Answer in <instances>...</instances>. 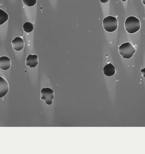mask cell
Instances as JSON below:
<instances>
[{"instance_id":"cell-1","label":"cell","mask_w":145,"mask_h":154,"mask_svg":"<svg viewBox=\"0 0 145 154\" xmlns=\"http://www.w3.org/2000/svg\"><path fill=\"white\" fill-rule=\"evenodd\" d=\"M125 30L129 34L136 33L140 29L141 23L138 19L133 16H131L126 19L124 24Z\"/></svg>"},{"instance_id":"cell-2","label":"cell","mask_w":145,"mask_h":154,"mask_svg":"<svg viewBox=\"0 0 145 154\" xmlns=\"http://www.w3.org/2000/svg\"><path fill=\"white\" fill-rule=\"evenodd\" d=\"M136 48L130 42L122 44L119 48V52L123 58L130 59L136 52Z\"/></svg>"},{"instance_id":"cell-3","label":"cell","mask_w":145,"mask_h":154,"mask_svg":"<svg viewBox=\"0 0 145 154\" xmlns=\"http://www.w3.org/2000/svg\"><path fill=\"white\" fill-rule=\"evenodd\" d=\"M118 20L116 17L112 16H108L103 19V26L105 31L110 33L114 32L118 29Z\"/></svg>"},{"instance_id":"cell-4","label":"cell","mask_w":145,"mask_h":154,"mask_svg":"<svg viewBox=\"0 0 145 154\" xmlns=\"http://www.w3.org/2000/svg\"><path fill=\"white\" fill-rule=\"evenodd\" d=\"M54 98V90L49 88H43L41 91V100H44L46 104L49 105L52 104Z\"/></svg>"},{"instance_id":"cell-5","label":"cell","mask_w":145,"mask_h":154,"mask_svg":"<svg viewBox=\"0 0 145 154\" xmlns=\"http://www.w3.org/2000/svg\"><path fill=\"white\" fill-rule=\"evenodd\" d=\"M9 90V85L7 80L4 77L0 76V98L7 95Z\"/></svg>"},{"instance_id":"cell-6","label":"cell","mask_w":145,"mask_h":154,"mask_svg":"<svg viewBox=\"0 0 145 154\" xmlns=\"http://www.w3.org/2000/svg\"><path fill=\"white\" fill-rule=\"evenodd\" d=\"M13 49L16 51H20L24 48L25 47V42L21 38L16 37L11 42Z\"/></svg>"},{"instance_id":"cell-7","label":"cell","mask_w":145,"mask_h":154,"mask_svg":"<svg viewBox=\"0 0 145 154\" xmlns=\"http://www.w3.org/2000/svg\"><path fill=\"white\" fill-rule=\"evenodd\" d=\"M38 64L39 58L36 55L29 54L26 59V65L30 68L35 67Z\"/></svg>"},{"instance_id":"cell-8","label":"cell","mask_w":145,"mask_h":154,"mask_svg":"<svg viewBox=\"0 0 145 154\" xmlns=\"http://www.w3.org/2000/svg\"><path fill=\"white\" fill-rule=\"evenodd\" d=\"M11 62L8 57L2 56L0 57V69L3 71L9 70L11 67Z\"/></svg>"},{"instance_id":"cell-9","label":"cell","mask_w":145,"mask_h":154,"mask_svg":"<svg viewBox=\"0 0 145 154\" xmlns=\"http://www.w3.org/2000/svg\"><path fill=\"white\" fill-rule=\"evenodd\" d=\"M104 74L106 76H111L114 75L116 72L115 67L111 63L106 65L103 69Z\"/></svg>"},{"instance_id":"cell-10","label":"cell","mask_w":145,"mask_h":154,"mask_svg":"<svg viewBox=\"0 0 145 154\" xmlns=\"http://www.w3.org/2000/svg\"><path fill=\"white\" fill-rule=\"evenodd\" d=\"M8 19V15L2 9H0V26L4 24Z\"/></svg>"},{"instance_id":"cell-11","label":"cell","mask_w":145,"mask_h":154,"mask_svg":"<svg viewBox=\"0 0 145 154\" xmlns=\"http://www.w3.org/2000/svg\"><path fill=\"white\" fill-rule=\"evenodd\" d=\"M23 29L26 33H30L34 30V25L31 22H26L23 26Z\"/></svg>"},{"instance_id":"cell-12","label":"cell","mask_w":145,"mask_h":154,"mask_svg":"<svg viewBox=\"0 0 145 154\" xmlns=\"http://www.w3.org/2000/svg\"><path fill=\"white\" fill-rule=\"evenodd\" d=\"M23 3L27 7H33L35 5L37 0H22Z\"/></svg>"},{"instance_id":"cell-13","label":"cell","mask_w":145,"mask_h":154,"mask_svg":"<svg viewBox=\"0 0 145 154\" xmlns=\"http://www.w3.org/2000/svg\"><path fill=\"white\" fill-rule=\"evenodd\" d=\"M140 72H141V73H142V76H144V78H145V68H144V69H141L140 70Z\"/></svg>"},{"instance_id":"cell-14","label":"cell","mask_w":145,"mask_h":154,"mask_svg":"<svg viewBox=\"0 0 145 154\" xmlns=\"http://www.w3.org/2000/svg\"><path fill=\"white\" fill-rule=\"evenodd\" d=\"M109 1H110V0H100V2L101 3L105 4V3H107V2H109Z\"/></svg>"},{"instance_id":"cell-15","label":"cell","mask_w":145,"mask_h":154,"mask_svg":"<svg viewBox=\"0 0 145 154\" xmlns=\"http://www.w3.org/2000/svg\"><path fill=\"white\" fill-rule=\"evenodd\" d=\"M141 1H142V3H143L144 5H145V0H141Z\"/></svg>"},{"instance_id":"cell-16","label":"cell","mask_w":145,"mask_h":154,"mask_svg":"<svg viewBox=\"0 0 145 154\" xmlns=\"http://www.w3.org/2000/svg\"><path fill=\"white\" fill-rule=\"evenodd\" d=\"M121 1H122L123 2H126L127 0H121Z\"/></svg>"}]
</instances>
